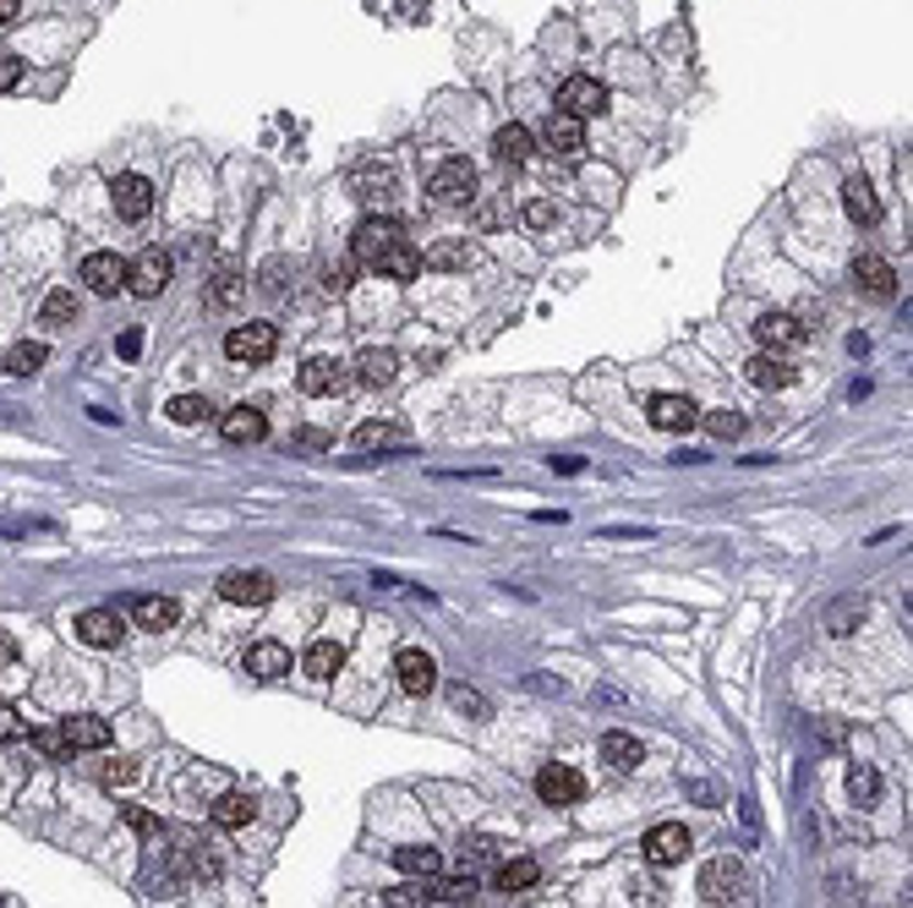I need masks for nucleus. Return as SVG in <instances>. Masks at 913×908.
I'll return each mask as SVG.
<instances>
[{
    "instance_id": "nucleus-43",
    "label": "nucleus",
    "mask_w": 913,
    "mask_h": 908,
    "mask_svg": "<svg viewBox=\"0 0 913 908\" xmlns=\"http://www.w3.org/2000/svg\"><path fill=\"white\" fill-rule=\"evenodd\" d=\"M706 433H711V439H739V433H744V417H739V411H711V417H706Z\"/></svg>"
},
{
    "instance_id": "nucleus-32",
    "label": "nucleus",
    "mask_w": 913,
    "mask_h": 908,
    "mask_svg": "<svg viewBox=\"0 0 913 908\" xmlns=\"http://www.w3.org/2000/svg\"><path fill=\"white\" fill-rule=\"evenodd\" d=\"M44 361H50V345H44V339H22V345L6 350V372H11V378H33Z\"/></svg>"
},
{
    "instance_id": "nucleus-42",
    "label": "nucleus",
    "mask_w": 913,
    "mask_h": 908,
    "mask_svg": "<svg viewBox=\"0 0 913 908\" xmlns=\"http://www.w3.org/2000/svg\"><path fill=\"white\" fill-rule=\"evenodd\" d=\"M258 280H263V291H269V296H285V291H291V263H285V258H269Z\"/></svg>"
},
{
    "instance_id": "nucleus-37",
    "label": "nucleus",
    "mask_w": 913,
    "mask_h": 908,
    "mask_svg": "<svg viewBox=\"0 0 913 908\" xmlns=\"http://www.w3.org/2000/svg\"><path fill=\"white\" fill-rule=\"evenodd\" d=\"M164 417H170L175 428H197V422H208V417H214V406H208L203 394H175V400L164 406Z\"/></svg>"
},
{
    "instance_id": "nucleus-28",
    "label": "nucleus",
    "mask_w": 913,
    "mask_h": 908,
    "mask_svg": "<svg viewBox=\"0 0 913 908\" xmlns=\"http://www.w3.org/2000/svg\"><path fill=\"white\" fill-rule=\"evenodd\" d=\"M302 668L312 679H334V673L345 668V646H339V640H312L302 651Z\"/></svg>"
},
{
    "instance_id": "nucleus-7",
    "label": "nucleus",
    "mask_w": 913,
    "mask_h": 908,
    "mask_svg": "<svg viewBox=\"0 0 913 908\" xmlns=\"http://www.w3.org/2000/svg\"><path fill=\"white\" fill-rule=\"evenodd\" d=\"M558 110L575 116V121H591V116L608 110V88H602L597 77H569V83L558 88Z\"/></svg>"
},
{
    "instance_id": "nucleus-52",
    "label": "nucleus",
    "mask_w": 913,
    "mask_h": 908,
    "mask_svg": "<svg viewBox=\"0 0 913 908\" xmlns=\"http://www.w3.org/2000/svg\"><path fill=\"white\" fill-rule=\"evenodd\" d=\"M455 706L459 712H470V717H487V701H481L476 690H465V684H455Z\"/></svg>"
},
{
    "instance_id": "nucleus-1",
    "label": "nucleus",
    "mask_w": 913,
    "mask_h": 908,
    "mask_svg": "<svg viewBox=\"0 0 913 908\" xmlns=\"http://www.w3.org/2000/svg\"><path fill=\"white\" fill-rule=\"evenodd\" d=\"M274 350H280L274 323H236V328L225 334V356H230L236 367H263Z\"/></svg>"
},
{
    "instance_id": "nucleus-33",
    "label": "nucleus",
    "mask_w": 913,
    "mask_h": 908,
    "mask_svg": "<svg viewBox=\"0 0 913 908\" xmlns=\"http://www.w3.org/2000/svg\"><path fill=\"white\" fill-rule=\"evenodd\" d=\"M492 153H498L503 164H525V159H531V132H525L520 121L498 127V138H492Z\"/></svg>"
},
{
    "instance_id": "nucleus-49",
    "label": "nucleus",
    "mask_w": 913,
    "mask_h": 908,
    "mask_svg": "<svg viewBox=\"0 0 913 908\" xmlns=\"http://www.w3.org/2000/svg\"><path fill=\"white\" fill-rule=\"evenodd\" d=\"M498 837H465V854H470V865H487V860H498Z\"/></svg>"
},
{
    "instance_id": "nucleus-20",
    "label": "nucleus",
    "mask_w": 913,
    "mask_h": 908,
    "mask_svg": "<svg viewBox=\"0 0 913 908\" xmlns=\"http://www.w3.org/2000/svg\"><path fill=\"white\" fill-rule=\"evenodd\" d=\"M843 208H848V219H854V225H876V219H881L876 186H870L865 175H848V186H843Z\"/></svg>"
},
{
    "instance_id": "nucleus-29",
    "label": "nucleus",
    "mask_w": 913,
    "mask_h": 908,
    "mask_svg": "<svg viewBox=\"0 0 913 908\" xmlns=\"http://www.w3.org/2000/svg\"><path fill=\"white\" fill-rule=\"evenodd\" d=\"M394 367H400V356H394V350H361V356H356V378H361L367 389L394 383Z\"/></svg>"
},
{
    "instance_id": "nucleus-9",
    "label": "nucleus",
    "mask_w": 913,
    "mask_h": 908,
    "mask_svg": "<svg viewBox=\"0 0 913 908\" xmlns=\"http://www.w3.org/2000/svg\"><path fill=\"white\" fill-rule=\"evenodd\" d=\"M164 285H170V252L149 247V252H138V263H127V291H132V296L153 302Z\"/></svg>"
},
{
    "instance_id": "nucleus-56",
    "label": "nucleus",
    "mask_w": 913,
    "mask_h": 908,
    "mask_svg": "<svg viewBox=\"0 0 913 908\" xmlns=\"http://www.w3.org/2000/svg\"><path fill=\"white\" fill-rule=\"evenodd\" d=\"M11 657H17V640H11V635H0V668H6Z\"/></svg>"
},
{
    "instance_id": "nucleus-36",
    "label": "nucleus",
    "mask_w": 913,
    "mask_h": 908,
    "mask_svg": "<svg viewBox=\"0 0 913 908\" xmlns=\"http://www.w3.org/2000/svg\"><path fill=\"white\" fill-rule=\"evenodd\" d=\"M536 882H542V865L525 860V854L498 865V887H503V893H525V887H536Z\"/></svg>"
},
{
    "instance_id": "nucleus-17",
    "label": "nucleus",
    "mask_w": 913,
    "mask_h": 908,
    "mask_svg": "<svg viewBox=\"0 0 913 908\" xmlns=\"http://www.w3.org/2000/svg\"><path fill=\"white\" fill-rule=\"evenodd\" d=\"M542 143L558 153V159H580V153H586V121H575V116L553 110V116H547V127H542Z\"/></svg>"
},
{
    "instance_id": "nucleus-50",
    "label": "nucleus",
    "mask_w": 913,
    "mask_h": 908,
    "mask_svg": "<svg viewBox=\"0 0 913 908\" xmlns=\"http://www.w3.org/2000/svg\"><path fill=\"white\" fill-rule=\"evenodd\" d=\"M22 734H28V723L17 717V706L0 701V745H11V739H22Z\"/></svg>"
},
{
    "instance_id": "nucleus-19",
    "label": "nucleus",
    "mask_w": 913,
    "mask_h": 908,
    "mask_svg": "<svg viewBox=\"0 0 913 908\" xmlns=\"http://www.w3.org/2000/svg\"><path fill=\"white\" fill-rule=\"evenodd\" d=\"M345 389V361H334V356H312L302 367V394L312 400H323V394H339Z\"/></svg>"
},
{
    "instance_id": "nucleus-38",
    "label": "nucleus",
    "mask_w": 913,
    "mask_h": 908,
    "mask_svg": "<svg viewBox=\"0 0 913 908\" xmlns=\"http://www.w3.org/2000/svg\"><path fill=\"white\" fill-rule=\"evenodd\" d=\"M750 383H761V389H787V383H793V367H787L782 356L765 350V356L750 361Z\"/></svg>"
},
{
    "instance_id": "nucleus-11",
    "label": "nucleus",
    "mask_w": 913,
    "mask_h": 908,
    "mask_svg": "<svg viewBox=\"0 0 913 908\" xmlns=\"http://www.w3.org/2000/svg\"><path fill=\"white\" fill-rule=\"evenodd\" d=\"M83 285H88L94 296L127 291V258H116V252H88V258H83Z\"/></svg>"
},
{
    "instance_id": "nucleus-6",
    "label": "nucleus",
    "mask_w": 913,
    "mask_h": 908,
    "mask_svg": "<svg viewBox=\"0 0 913 908\" xmlns=\"http://www.w3.org/2000/svg\"><path fill=\"white\" fill-rule=\"evenodd\" d=\"M77 640L83 646H94V651H110V646H121V635H127V618L116 613V607H88V613H77Z\"/></svg>"
},
{
    "instance_id": "nucleus-25",
    "label": "nucleus",
    "mask_w": 913,
    "mask_h": 908,
    "mask_svg": "<svg viewBox=\"0 0 913 908\" xmlns=\"http://www.w3.org/2000/svg\"><path fill=\"white\" fill-rule=\"evenodd\" d=\"M476 263V247L455 236V241H438V247H427L422 252V269H438V274H449V269H470Z\"/></svg>"
},
{
    "instance_id": "nucleus-34",
    "label": "nucleus",
    "mask_w": 913,
    "mask_h": 908,
    "mask_svg": "<svg viewBox=\"0 0 913 908\" xmlns=\"http://www.w3.org/2000/svg\"><path fill=\"white\" fill-rule=\"evenodd\" d=\"M433 882H438V876H433ZM433 882H416V876H411L405 887L383 893V908H433L438 904V887H433Z\"/></svg>"
},
{
    "instance_id": "nucleus-27",
    "label": "nucleus",
    "mask_w": 913,
    "mask_h": 908,
    "mask_svg": "<svg viewBox=\"0 0 913 908\" xmlns=\"http://www.w3.org/2000/svg\"><path fill=\"white\" fill-rule=\"evenodd\" d=\"M241 291H247L241 269H236V263H219L214 280H208V306H214V312H230V306L241 302Z\"/></svg>"
},
{
    "instance_id": "nucleus-30",
    "label": "nucleus",
    "mask_w": 913,
    "mask_h": 908,
    "mask_svg": "<svg viewBox=\"0 0 913 908\" xmlns=\"http://www.w3.org/2000/svg\"><path fill=\"white\" fill-rule=\"evenodd\" d=\"M356 444L361 450H411V433L400 422H361L356 428Z\"/></svg>"
},
{
    "instance_id": "nucleus-5",
    "label": "nucleus",
    "mask_w": 913,
    "mask_h": 908,
    "mask_svg": "<svg viewBox=\"0 0 913 908\" xmlns=\"http://www.w3.org/2000/svg\"><path fill=\"white\" fill-rule=\"evenodd\" d=\"M394 241H405V230H400L394 219H361V225H356V241H350V258H356L361 269H372Z\"/></svg>"
},
{
    "instance_id": "nucleus-24",
    "label": "nucleus",
    "mask_w": 913,
    "mask_h": 908,
    "mask_svg": "<svg viewBox=\"0 0 913 908\" xmlns=\"http://www.w3.org/2000/svg\"><path fill=\"white\" fill-rule=\"evenodd\" d=\"M61 734H66L72 750H105L110 745V723L105 717H66Z\"/></svg>"
},
{
    "instance_id": "nucleus-53",
    "label": "nucleus",
    "mask_w": 913,
    "mask_h": 908,
    "mask_svg": "<svg viewBox=\"0 0 913 908\" xmlns=\"http://www.w3.org/2000/svg\"><path fill=\"white\" fill-rule=\"evenodd\" d=\"M525 225H531V230H547V225H553V203H542V197L525 203Z\"/></svg>"
},
{
    "instance_id": "nucleus-58",
    "label": "nucleus",
    "mask_w": 913,
    "mask_h": 908,
    "mask_svg": "<svg viewBox=\"0 0 913 908\" xmlns=\"http://www.w3.org/2000/svg\"><path fill=\"white\" fill-rule=\"evenodd\" d=\"M449 908H455V904H449Z\"/></svg>"
},
{
    "instance_id": "nucleus-47",
    "label": "nucleus",
    "mask_w": 913,
    "mask_h": 908,
    "mask_svg": "<svg viewBox=\"0 0 913 908\" xmlns=\"http://www.w3.org/2000/svg\"><path fill=\"white\" fill-rule=\"evenodd\" d=\"M138 777H143L138 760H116V766H105V788H127V782H138Z\"/></svg>"
},
{
    "instance_id": "nucleus-4",
    "label": "nucleus",
    "mask_w": 913,
    "mask_h": 908,
    "mask_svg": "<svg viewBox=\"0 0 913 908\" xmlns=\"http://www.w3.org/2000/svg\"><path fill=\"white\" fill-rule=\"evenodd\" d=\"M350 192H356L361 203H394V197H400V175H394L389 159H361L356 175H350Z\"/></svg>"
},
{
    "instance_id": "nucleus-31",
    "label": "nucleus",
    "mask_w": 913,
    "mask_h": 908,
    "mask_svg": "<svg viewBox=\"0 0 913 908\" xmlns=\"http://www.w3.org/2000/svg\"><path fill=\"white\" fill-rule=\"evenodd\" d=\"M602 760H608L612 771H634V766L645 760V750H640L634 734H618V728H612V734H602Z\"/></svg>"
},
{
    "instance_id": "nucleus-21",
    "label": "nucleus",
    "mask_w": 913,
    "mask_h": 908,
    "mask_svg": "<svg viewBox=\"0 0 913 908\" xmlns=\"http://www.w3.org/2000/svg\"><path fill=\"white\" fill-rule=\"evenodd\" d=\"M247 673H252V679H285V673H291V651H285L280 640H258V646L247 651Z\"/></svg>"
},
{
    "instance_id": "nucleus-23",
    "label": "nucleus",
    "mask_w": 913,
    "mask_h": 908,
    "mask_svg": "<svg viewBox=\"0 0 913 908\" xmlns=\"http://www.w3.org/2000/svg\"><path fill=\"white\" fill-rule=\"evenodd\" d=\"M132 618H138V629H175V618H181V603L175 597H132Z\"/></svg>"
},
{
    "instance_id": "nucleus-41",
    "label": "nucleus",
    "mask_w": 913,
    "mask_h": 908,
    "mask_svg": "<svg viewBox=\"0 0 913 908\" xmlns=\"http://www.w3.org/2000/svg\"><path fill=\"white\" fill-rule=\"evenodd\" d=\"M356 269H361L356 258H339V263H328V269H323V285H328L334 296H345V291L356 285Z\"/></svg>"
},
{
    "instance_id": "nucleus-12",
    "label": "nucleus",
    "mask_w": 913,
    "mask_h": 908,
    "mask_svg": "<svg viewBox=\"0 0 913 908\" xmlns=\"http://www.w3.org/2000/svg\"><path fill=\"white\" fill-rule=\"evenodd\" d=\"M394 673H400V690H405V695H427V690L438 684V662H433V651H422V646H405V651L394 657Z\"/></svg>"
},
{
    "instance_id": "nucleus-10",
    "label": "nucleus",
    "mask_w": 913,
    "mask_h": 908,
    "mask_svg": "<svg viewBox=\"0 0 913 908\" xmlns=\"http://www.w3.org/2000/svg\"><path fill=\"white\" fill-rule=\"evenodd\" d=\"M219 597H225V603H241V607H263V603H274V581H269L263 570H230V575L219 581Z\"/></svg>"
},
{
    "instance_id": "nucleus-57",
    "label": "nucleus",
    "mask_w": 913,
    "mask_h": 908,
    "mask_svg": "<svg viewBox=\"0 0 913 908\" xmlns=\"http://www.w3.org/2000/svg\"><path fill=\"white\" fill-rule=\"evenodd\" d=\"M11 17H17V0H0V28H6Z\"/></svg>"
},
{
    "instance_id": "nucleus-35",
    "label": "nucleus",
    "mask_w": 913,
    "mask_h": 908,
    "mask_svg": "<svg viewBox=\"0 0 913 908\" xmlns=\"http://www.w3.org/2000/svg\"><path fill=\"white\" fill-rule=\"evenodd\" d=\"M258 815V799L252 793H225L214 799V826H247Z\"/></svg>"
},
{
    "instance_id": "nucleus-8",
    "label": "nucleus",
    "mask_w": 913,
    "mask_h": 908,
    "mask_svg": "<svg viewBox=\"0 0 913 908\" xmlns=\"http://www.w3.org/2000/svg\"><path fill=\"white\" fill-rule=\"evenodd\" d=\"M536 793H542V804H580L586 799V777L575 766L553 760V766L536 771Z\"/></svg>"
},
{
    "instance_id": "nucleus-13",
    "label": "nucleus",
    "mask_w": 913,
    "mask_h": 908,
    "mask_svg": "<svg viewBox=\"0 0 913 908\" xmlns=\"http://www.w3.org/2000/svg\"><path fill=\"white\" fill-rule=\"evenodd\" d=\"M684 854H689V832H684L678 821H662V826H651V832H645V860H651L656 871L684 865Z\"/></svg>"
},
{
    "instance_id": "nucleus-54",
    "label": "nucleus",
    "mask_w": 913,
    "mask_h": 908,
    "mask_svg": "<svg viewBox=\"0 0 913 908\" xmlns=\"http://www.w3.org/2000/svg\"><path fill=\"white\" fill-rule=\"evenodd\" d=\"M17 83H22V61H17V55H0V94L17 88Z\"/></svg>"
},
{
    "instance_id": "nucleus-26",
    "label": "nucleus",
    "mask_w": 913,
    "mask_h": 908,
    "mask_svg": "<svg viewBox=\"0 0 913 908\" xmlns=\"http://www.w3.org/2000/svg\"><path fill=\"white\" fill-rule=\"evenodd\" d=\"M394 865H400L405 876H416V882H433V876L444 871V854L427 848V843H411V848H394Z\"/></svg>"
},
{
    "instance_id": "nucleus-3",
    "label": "nucleus",
    "mask_w": 913,
    "mask_h": 908,
    "mask_svg": "<svg viewBox=\"0 0 913 908\" xmlns=\"http://www.w3.org/2000/svg\"><path fill=\"white\" fill-rule=\"evenodd\" d=\"M427 192H433V203H444V208L470 203V197H476V164H470V159H444V164L433 170Z\"/></svg>"
},
{
    "instance_id": "nucleus-22",
    "label": "nucleus",
    "mask_w": 913,
    "mask_h": 908,
    "mask_svg": "<svg viewBox=\"0 0 913 908\" xmlns=\"http://www.w3.org/2000/svg\"><path fill=\"white\" fill-rule=\"evenodd\" d=\"M756 334H761L765 350H787V345L804 339V323H798L793 312H765L761 323H756Z\"/></svg>"
},
{
    "instance_id": "nucleus-44",
    "label": "nucleus",
    "mask_w": 913,
    "mask_h": 908,
    "mask_svg": "<svg viewBox=\"0 0 913 908\" xmlns=\"http://www.w3.org/2000/svg\"><path fill=\"white\" fill-rule=\"evenodd\" d=\"M859 618H865V603H837L832 607V635H854Z\"/></svg>"
},
{
    "instance_id": "nucleus-14",
    "label": "nucleus",
    "mask_w": 913,
    "mask_h": 908,
    "mask_svg": "<svg viewBox=\"0 0 913 908\" xmlns=\"http://www.w3.org/2000/svg\"><path fill=\"white\" fill-rule=\"evenodd\" d=\"M110 197H116V214L132 219V225L153 214V181L149 175H116V181H110Z\"/></svg>"
},
{
    "instance_id": "nucleus-45",
    "label": "nucleus",
    "mask_w": 913,
    "mask_h": 908,
    "mask_svg": "<svg viewBox=\"0 0 913 908\" xmlns=\"http://www.w3.org/2000/svg\"><path fill=\"white\" fill-rule=\"evenodd\" d=\"M438 887V904H470V893H476V882L470 876H459V882H433Z\"/></svg>"
},
{
    "instance_id": "nucleus-48",
    "label": "nucleus",
    "mask_w": 913,
    "mask_h": 908,
    "mask_svg": "<svg viewBox=\"0 0 913 908\" xmlns=\"http://www.w3.org/2000/svg\"><path fill=\"white\" fill-rule=\"evenodd\" d=\"M127 826H132V832H138V837H153V843H159V837H164V826H159V821H153L149 810H138V804H132V810H127Z\"/></svg>"
},
{
    "instance_id": "nucleus-39",
    "label": "nucleus",
    "mask_w": 913,
    "mask_h": 908,
    "mask_svg": "<svg viewBox=\"0 0 913 908\" xmlns=\"http://www.w3.org/2000/svg\"><path fill=\"white\" fill-rule=\"evenodd\" d=\"M848 793H854V804H876V799H881V777H876V766L854 760V766H848Z\"/></svg>"
},
{
    "instance_id": "nucleus-15",
    "label": "nucleus",
    "mask_w": 913,
    "mask_h": 908,
    "mask_svg": "<svg viewBox=\"0 0 913 908\" xmlns=\"http://www.w3.org/2000/svg\"><path fill=\"white\" fill-rule=\"evenodd\" d=\"M645 417H651L656 433H689L695 428V400L689 394H656L645 406Z\"/></svg>"
},
{
    "instance_id": "nucleus-46",
    "label": "nucleus",
    "mask_w": 913,
    "mask_h": 908,
    "mask_svg": "<svg viewBox=\"0 0 913 908\" xmlns=\"http://www.w3.org/2000/svg\"><path fill=\"white\" fill-rule=\"evenodd\" d=\"M291 444H296L302 454H323V450H334V433H323V428H302Z\"/></svg>"
},
{
    "instance_id": "nucleus-16",
    "label": "nucleus",
    "mask_w": 913,
    "mask_h": 908,
    "mask_svg": "<svg viewBox=\"0 0 913 908\" xmlns=\"http://www.w3.org/2000/svg\"><path fill=\"white\" fill-rule=\"evenodd\" d=\"M219 433H225V444H263L269 439V417L258 406H230L219 417Z\"/></svg>"
},
{
    "instance_id": "nucleus-40",
    "label": "nucleus",
    "mask_w": 913,
    "mask_h": 908,
    "mask_svg": "<svg viewBox=\"0 0 913 908\" xmlns=\"http://www.w3.org/2000/svg\"><path fill=\"white\" fill-rule=\"evenodd\" d=\"M39 317L50 323V328H66V323H77V296L72 291H50L44 306H39Z\"/></svg>"
},
{
    "instance_id": "nucleus-55",
    "label": "nucleus",
    "mask_w": 913,
    "mask_h": 908,
    "mask_svg": "<svg viewBox=\"0 0 913 908\" xmlns=\"http://www.w3.org/2000/svg\"><path fill=\"white\" fill-rule=\"evenodd\" d=\"M138 350H143V334H138V328H132V334H121V356H138Z\"/></svg>"
},
{
    "instance_id": "nucleus-2",
    "label": "nucleus",
    "mask_w": 913,
    "mask_h": 908,
    "mask_svg": "<svg viewBox=\"0 0 913 908\" xmlns=\"http://www.w3.org/2000/svg\"><path fill=\"white\" fill-rule=\"evenodd\" d=\"M700 893H706V904H739L750 893V876H744V865L733 854H722V860H706Z\"/></svg>"
},
{
    "instance_id": "nucleus-18",
    "label": "nucleus",
    "mask_w": 913,
    "mask_h": 908,
    "mask_svg": "<svg viewBox=\"0 0 913 908\" xmlns=\"http://www.w3.org/2000/svg\"><path fill=\"white\" fill-rule=\"evenodd\" d=\"M854 280H859V291L865 296H898V269L887 263V258H876V252H859L854 258Z\"/></svg>"
},
{
    "instance_id": "nucleus-51",
    "label": "nucleus",
    "mask_w": 913,
    "mask_h": 908,
    "mask_svg": "<svg viewBox=\"0 0 913 908\" xmlns=\"http://www.w3.org/2000/svg\"><path fill=\"white\" fill-rule=\"evenodd\" d=\"M33 745H39V750H44V756H50V760H66V756H72V745H66V734H61V728H50V734H39V739H33Z\"/></svg>"
}]
</instances>
